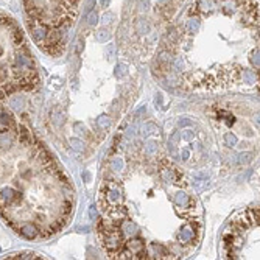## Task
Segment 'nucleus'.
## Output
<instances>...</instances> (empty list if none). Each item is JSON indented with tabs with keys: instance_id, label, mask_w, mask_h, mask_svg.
<instances>
[{
	"instance_id": "2",
	"label": "nucleus",
	"mask_w": 260,
	"mask_h": 260,
	"mask_svg": "<svg viewBox=\"0 0 260 260\" xmlns=\"http://www.w3.org/2000/svg\"><path fill=\"white\" fill-rule=\"evenodd\" d=\"M8 133L0 142V214L20 237L49 239L72 214V184L27 128Z\"/></svg>"
},
{
	"instance_id": "7",
	"label": "nucleus",
	"mask_w": 260,
	"mask_h": 260,
	"mask_svg": "<svg viewBox=\"0 0 260 260\" xmlns=\"http://www.w3.org/2000/svg\"><path fill=\"white\" fill-rule=\"evenodd\" d=\"M7 258H42L35 252H19V254H11Z\"/></svg>"
},
{
	"instance_id": "3",
	"label": "nucleus",
	"mask_w": 260,
	"mask_h": 260,
	"mask_svg": "<svg viewBox=\"0 0 260 260\" xmlns=\"http://www.w3.org/2000/svg\"><path fill=\"white\" fill-rule=\"evenodd\" d=\"M39 84L28 42L17 22L0 11V102Z\"/></svg>"
},
{
	"instance_id": "4",
	"label": "nucleus",
	"mask_w": 260,
	"mask_h": 260,
	"mask_svg": "<svg viewBox=\"0 0 260 260\" xmlns=\"http://www.w3.org/2000/svg\"><path fill=\"white\" fill-rule=\"evenodd\" d=\"M28 28L44 52L61 55L83 0H22Z\"/></svg>"
},
{
	"instance_id": "5",
	"label": "nucleus",
	"mask_w": 260,
	"mask_h": 260,
	"mask_svg": "<svg viewBox=\"0 0 260 260\" xmlns=\"http://www.w3.org/2000/svg\"><path fill=\"white\" fill-rule=\"evenodd\" d=\"M258 231V207H251L235 217L223 235V245L228 258H240L243 237Z\"/></svg>"
},
{
	"instance_id": "1",
	"label": "nucleus",
	"mask_w": 260,
	"mask_h": 260,
	"mask_svg": "<svg viewBox=\"0 0 260 260\" xmlns=\"http://www.w3.org/2000/svg\"><path fill=\"white\" fill-rule=\"evenodd\" d=\"M258 70L257 0H193L165 38L159 62L181 74L218 70L220 89L242 78L243 61Z\"/></svg>"
},
{
	"instance_id": "6",
	"label": "nucleus",
	"mask_w": 260,
	"mask_h": 260,
	"mask_svg": "<svg viewBox=\"0 0 260 260\" xmlns=\"http://www.w3.org/2000/svg\"><path fill=\"white\" fill-rule=\"evenodd\" d=\"M200 231H201V226L198 224V223H195V221H192V223H188V224H185L184 226V229L179 232V235H178V242L181 243V245H195L198 240H195V234H198L200 235Z\"/></svg>"
}]
</instances>
